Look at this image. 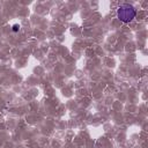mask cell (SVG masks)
Masks as SVG:
<instances>
[{
    "label": "cell",
    "mask_w": 148,
    "mask_h": 148,
    "mask_svg": "<svg viewBox=\"0 0 148 148\" xmlns=\"http://www.w3.org/2000/svg\"><path fill=\"white\" fill-rule=\"evenodd\" d=\"M136 16L135 8L130 3H123L117 9V17L123 23H130Z\"/></svg>",
    "instance_id": "obj_1"
},
{
    "label": "cell",
    "mask_w": 148,
    "mask_h": 148,
    "mask_svg": "<svg viewBox=\"0 0 148 148\" xmlns=\"http://www.w3.org/2000/svg\"><path fill=\"white\" fill-rule=\"evenodd\" d=\"M12 30H13L14 32H17V31L20 30V24H14V25L12 27Z\"/></svg>",
    "instance_id": "obj_2"
}]
</instances>
